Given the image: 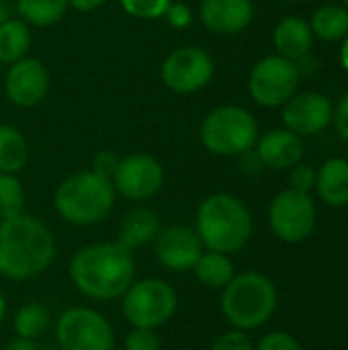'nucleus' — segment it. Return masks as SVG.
<instances>
[{"label": "nucleus", "mask_w": 348, "mask_h": 350, "mask_svg": "<svg viewBox=\"0 0 348 350\" xmlns=\"http://www.w3.org/2000/svg\"><path fill=\"white\" fill-rule=\"evenodd\" d=\"M316 193L328 207L348 205V160L330 158L316 172Z\"/></svg>", "instance_id": "nucleus-20"}, {"label": "nucleus", "mask_w": 348, "mask_h": 350, "mask_svg": "<svg viewBox=\"0 0 348 350\" xmlns=\"http://www.w3.org/2000/svg\"><path fill=\"white\" fill-rule=\"evenodd\" d=\"M31 47V29L23 18H8L0 25V64H14L27 57Z\"/></svg>", "instance_id": "nucleus-22"}, {"label": "nucleus", "mask_w": 348, "mask_h": 350, "mask_svg": "<svg viewBox=\"0 0 348 350\" xmlns=\"http://www.w3.org/2000/svg\"><path fill=\"white\" fill-rule=\"evenodd\" d=\"M154 250L160 267L170 273L193 271V267L205 252L197 232L187 226H168L160 230L154 240Z\"/></svg>", "instance_id": "nucleus-14"}, {"label": "nucleus", "mask_w": 348, "mask_h": 350, "mask_svg": "<svg viewBox=\"0 0 348 350\" xmlns=\"http://www.w3.org/2000/svg\"><path fill=\"white\" fill-rule=\"evenodd\" d=\"M345 4H347V10H348V0H345Z\"/></svg>", "instance_id": "nucleus-41"}, {"label": "nucleus", "mask_w": 348, "mask_h": 350, "mask_svg": "<svg viewBox=\"0 0 348 350\" xmlns=\"http://www.w3.org/2000/svg\"><path fill=\"white\" fill-rule=\"evenodd\" d=\"M121 299L123 318L131 324V328L158 330L172 320L178 308L176 291L170 283L158 277L133 281Z\"/></svg>", "instance_id": "nucleus-7"}, {"label": "nucleus", "mask_w": 348, "mask_h": 350, "mask_svg": "<svg viewBox=\"0 0 348 350\" xmlns=\"http://www.w3.org/2000/svg\"><path fill=\"white\" fill-rule=\"evenodd\" d=\"M117 164H119V156L115 152H109V150H103L94 156L92 160V166L90 170H94L96 174L105 176V178H113L115 170H117Z\"/></svg>", "instance_id": "nucleus-34"}, {"label": "nucleus", "mask_w": 348, "mask_h": 350, "mask_svg": "<svg viewBox=\"0 0 348 350\" xmlns=\"http://www.w3.org/2000/svg\"><path fill=\"white\" fill-rule=\"evenodd\" d=\"M273 43L277 49V55L285 59H302L310 53L314 43V33L310 23H306L299 16H285L277 23L273 31Z\"/></svg>", "instance_id": "nucleus-18"}, {"label": "nucleus", "mask_w": 348, "mask_h": 350, "mask_svg": "<svg viewBox=\"0 0 348 350\" xmlns=\"http://www.w3.org/2000/svg\"><path fill=\"white\" fill-rule=\"evenodd\" d=\"M8 18H10V8H8L6 0H0V25L6 23Z\"/></svg>", "instance_id": "nucleus-38"}, {"label": "nucleus", "mask_w": 348, "mask_h": 350, "mask_svg": "<svg viewBox=\"0 0 348 350\" xmlns=\"http://www.w3.org/2000/svg\"><path fill=\"white\" fill-rule=\"evenodd\" d=\"M4 316H6V297L0 291V324L4 322Z\"/></svg>", "instance_id": "nucleus-40"}, {"label": "nucleus", "mask_w": 348, "mask_h": 350, "mask_svg": "<svg viewBox=\"0 0 348 350\" xmlns=\"http://www.w3.org/2000/svg\"><path fill=\"white\" fill-rule=\"evenodd\" d=\"M254 350H302V345L293 334L285 330H273L258 340Z\"/></svg>", "instance_id": "nucleus-30"}, {"label": "nucleus", "mask_w": 348, "mask_h": 350, "mask_svg": "<svg viewBox=\"0 0 348 350\" xmlns=\"http://www.w3.org/2000/svg\"><path fill=\"white\" fill-rule=\"evenodd\" d=\"M211 350H254V345L250 340V336L244 330H228L224 332L215 342Z\"/></svg>", "instance_id": "nucleus-32"}, {"label": "nucleus", "mask_w": 348, "mask_h": 350, "mask_svg": "<svg viewBox=\"0 0 348 350\" xmlns=\"http://www.w3.org/2000/svg\"><path fill=\"white\" fill-rule=\"evenodd\" d=\"M306 148L299 135L289 129H271L256 139V156L263 166L273 170H289L304 160Z\"/></svg>", "instance_id": "nucleus-17"}, {"label": "nucleus", "mask_w": 348, "mask_h": 350, "mask_svg": "<svg viewBox=\"0 0 348 350\" xmlns=\"http://www.w3.org/2000/svg\"><path fill=\"white\" fill-rule=\"evenodd\" d=\"M115 197L117 191L111 178H105L94 170H80L57 185L53 207L70 226H94L111 215Z\"/></svg>", "instance_id": "nucleus-4"}, {"label": "nucleus", "mask_w": 348, "mask_h": 350, "mask_svg": "<svg viewBox=\"0 0 348 350\" xmlns=\"http://www.w3.org/2000/svg\"><path fill=\"white\" fill-rule=\"evenodd\" d=\"M312 33L322 41H338L348 35V10L336 4L318 8L312 16Z\"/></svg>", "instance_id": "nucleus-25"}, {"label": "nucleus", "mask_w": 348, "mask_h": 350, "mask_svg": "<svg viewBox=\"0 0 348 350\" xmlns=\"http://www.w3.org/2000/svg\"><path fill=\"white\" fill-rule=\"evenodd\" d=\"M318 211L310 193L285 189L269 205V226L285 244H302L316 228Z\"/></svg>", "instance_id": "nucleus-9"}, {"label": "nucleus", "mask_w": 348, "mask_h": 350, "mask_svg": "<svg viewBox=\"0 0 348 350\" xmlns=\"http://www.w3.org/2000/svg\"><path fill=\"white\" fill-rule=\"evenodd\" d=\"M49 326H51L49 312L39 301H27L25 306H21L12 320L14 334L18 338H29V340H37L45 336Z\"/></svg>", "instance_id": "nucleus-24"}, {"label": "nucleus", "mask_w": 348, "mask_h": 350, "mask_svg": "<svg viewBox=\"0 0 348 350\" xmlns=\"http://www.w3.org/2000/svg\"><path fill=\"white\" fill-rule=\"evenodd\" d=\"M289 189L293 191H302V193H310L316 187V170L310 164H295L293 168H289Z\"/></svg>", "instance_id": "nucleus-31"}, {"label": "nucleus", "mask_w": 348, "mask_h": 350, "mask_svg": "<svg viewBox=\"0 0 348 350\" xmlns=\"http://www.w3.org/2000/svg\"><path fill=\"white\" fill-rule=\"evenodd\" d=\"M195 232L203 248L236 254L252 238V215L246 203L230 193H215L201 201Z\"/></svg>", "instance_id": "nucleus-3"}, {"label": "nucleus", "mask_w": 348, "mask_h": 350, "mask_svg": "<svg viewBox=\"0 0 348 350\" xmlns=\"http://www.w3.org/2000/svg\"><path fill=\"white\" fill-rule=\"evenodd\" d=\"M334 123H336V131L343 137V142L348 144V92L343 96L336 113H334Z\"/></svg>", "instance_id": "nucleus-35"}, {"label": "nucleus", "mask_w": 348, "mask_h": 350, "mask_svg": "<svg viewBox=\"0 0 348 350\" xmlns=\"http://www.w3.org/2000/svg\"><path fill=\"white\" fill-rule=\"evenodd\" d=\"M164 18H166L168 25L174 27V29H187V27L193 23V10H191L189 4H185V2H174V0H172V2L168 4L166 12H164Z\"/></svg>", "instance_id": "nucleus-33"}, {"label": "nucleus", "mask_w": 348, "mask_h": 350, "mask_svg": "<svg viewBox=\"0 0 348 350\" xmlns=\"http://www.w3.org/2000/svg\"><path fill=\"white\" fill-rule=\"evenodd\" d=\"M115 191L129 201H148L164 185V168L150 154H129L119 158L111 178Z\"/></svg>", "instance_id": "nucleus-12"}, {"label": "nucleus", "mask_w": 348, "mask_h": 350, "mask_svg": "<svg viewBox=\"0 0 348 350\" xmlns=\"http://www.w3.org/2000/svg\"><path fill=\"white\" fill-rule=\"evenodd\" d=\"M222 314L236 330H256L265 326L279 306V291L271 277L258 271L236 275L222 289Z\"/></svg>", "instance_id": "nucleus-5"}, {"label": "nucleus", "mask_w": 348, "mask_h": 350, "mask_svg": "<svg viewBox=\"0 0 348 350\" xmlns=\"http://www.w3.org/2000/svg\"><path fill=\"white\" fill-rule=\"evenodd\" d=\"M107 0H68V4L80 12H90V10H96L105 4Z\"/></svg>", "instance_id": "nucleus-36"}, {"label": "nucleus", "mask_w": 348, "mask_h": 350, "mask_svg": "<svg viewBox=\"0 0 348 350\" xmlns=\"http://www.w3.org/2000/svg\"><path fill=\"white\" fill-rule=\"evenodd\" d=\"M25 207V189L16 174L0 172V219L14 217L23 213Z\"/></svg>", "instance_id": "nucleus-27"}, {"label": "nucleus", "mask_w": 348, "mask_h": 350, "mask_svg": "<svg viewBox=\"0 0 348 350\" xmlns=\"http://www.w3.org/2000/svg\"><path fill=\"white\" fill-rule=\"evenodd\" d=\"M72 285L88 299L115 301L135 281V260L131 250L115 242L88 244L70 260Z\"/></svg>", "instance_id": "nucleus-1"}, {"label": "nucleus", "mask_w": 348, "mask_h": 350, "mask_svg": "<svg viewBox=\"0 0 348 350\" xmlns=\"http://www.w3.org/2000/svg\"><path fill=\"white\" fill-rule=\"evenodd\" d=\"M162 226H160V217L156 211H152L150 207H135L123 217L119 234H117V242L133 252L135 248H142L154 242Z\"/></svg>", "instance_id": "nucleus-19"}, {"label": "nucleus", "mask_w": 348, "mask_h": 350, "mask_svg": "<svg viewBox=\"0 0 348 350\" xmlns=\"http://www.w3.org/2000/svg\"><path fill=\"white\" fill-rule=\"evenodd\" d=\"M193 273L203 287L211 291H222L236 277V267L230 254L205 250L197 260V265L193 267Z\"/></svg>", "instance_id": "nucleus-21"}, {"label": "nucleus", "mask_w": 348, "mask_h": 350, "mask_svg": "<svg viewBox=\"0 0 348 350\" xmlns=\"http://www.w3.org/2000/svg\"><path fill=\"white\" fill-rule=\"evenodd\" d=\"M55 236L37 217L18 213L0 219V275L29 281L43 275L55 260Z\"/></svg>", "instance_id": "nucleus-2"}, {"label": "nucleus", "mask_w": 348, "mask_h": 350, "mask_svg": "<svg viewBox=\"0 0 348 350\" xmlns=\"http://www.w3.org/2000/svg\"><path fill=\"white\" fill-rule=\"evenodd\" d=\"M299 68L281 55H267L254 64L248 76V92L260 107H283L299 86Z\"/></svg>", "instance_id": "nucleus-10"}, {"label": "nucleus", "mask_w": 348, "mask_h": 350, "mask_svg": "<svg viewBox=\"0 0 348 350\" xmlns=\"http://www.w3.org/2000/svg\"><path fill=\"white\" fill-rule=\"evenodd\" d=\"M29 160V144L25 135L6 123H0V172L16 174Z\"/></svg>", "instance_id": "nucleus-23"}, {"label": "nucleus", "mask_w": 348, "mask_h": 350, "mask_svg": "<svg viewBox=\"0 0 348 350\" xmlns=\"http://www.w3.org/2000/svg\"><path fill=\"white\" fill-rule=\"evenodd\" d=\"M215 74L213 57L197 45H180L172 49L160 68L164 86L178 94L203 90Z\"/></svg>", "instance_id": "nucleus-11"}, {"label": "nucleus", "mask_w": 348, "mask_h": 350, "mask_svg": "<svg viewBox=\"0 0 348 350\" xmlns=\"http://www.w3.org/2000/svg\"><path fill=\"white\" fill-rule=\"evenodd\" d=\"M170 2L172 0H121V6L133 18L156 21L164 16Z\"/></svg>", "instance_id": "nucleus-28"}, {"label": "nucleus", "mask_w": 348, "mask_h": 350, "mask_svg": "<svg viewBox=\"0 0 348 350\" xmlns=\"http://www.w3.org/2000/svg\"><path fill=\"white\" fill-rule=\"evenodd\" d=\"M49 90V72L37 57H23L10 64L4 78L6 98L21 107L31 109L37 107Z\"/></svg>", "instance_id": "nucleus-13"}, {"label": "nucleus", "mask_w": 348, "mask_h": 350, "mask_svg": "<svg viewBox=\"0 0 348 350\" xmlns=\"http://www.w3.org/2000/svg\"><path fill=\"white\" fill-rule=\"evenodd\" d=\"M340 62L345 66V70L348 72V35L345 37V43H343V49H340Z\"/></svg>", "instance_id": "nucleus-39"}, {"label": "nucleus", "mask_w": 348, "mask_h": 350, "mask_svg": "<svg viewBox=\"0 0 348 350\" xmlns=\"http://www.w3.org/2000/svg\"><path fill=\"white\" fill-rule=\"evenodd\" d=\"M281 119L285 129L295 135H316L330 125L334 119V109L328 96L320 92H302L293 94L285 105Z\"/></svg>", "instance_id": "nucleus-15"}, {"label": "nucleus", "mask_w": 348, "mask_h": 350, "mask_svg": "<svg viewBox=\"0 0 348 350\" xmlns=\"http://www.w3.org/2000/svg\"><path fill=\"white\" fill-rule=\"evenodd\" d=\"M125 350H162V340L156 330L133 328L125 336Z\"/></svg>", "instance_id": "nucleus-29"}, {"label": "nucleus", "mask_w": 348, "mask_h": 350, "mask_svg": "<svg viewBox=\"0 0 348 350\" xmlns=\"http://www.w3.org/2000/svg\"><path fill=\"white\" fill-rule=\"evenodd\" d=\"M55 338L62 350H115L111 322L92 308H70L55 322Z\"/></svg>", "instance_id": "nucleus-8"}, {"label": "nucleus", "mask_w": 348, "mask_h": 350, "mask_svg": "<svg viewBox=\"0 0 348 350\" xmlns=\"http://www.w3.org/2000/svg\"><path fill=\"white\" fill-rule=\"evenodd\" d=\"M199 139L215 156H242L256 146L258 123L250 111L238 105H224L207 113Z\"/></svg>", "instance_id": "nucleus-6"}, {"label": "nucleus", "mask_w": 348, "mask_h": 350, "mask_svg": "<svg viewBox=\"0 0 348 350\" xmlns=\"http://www.w3.org/2000/svg\"><path fill=\"white\" fill-rule=\"evenodd\" d=\"M291 2H302V0H291Z\"/></svg>", "instance_id": "nucleus-42"}, {"label": "nucleus", "mask_w": 348, "mask_h": 350, "mask_svg": "<svg viewBox=\"0 0 348 350\" xmlns=\"http://www.w3.org/2000/svg\"><path fill=\"white\" fill-rule=\"evenodd\" d=\"M4 350H39L37 349V345H35V340H29V338H14V340H10L8 342V347Z\"/></svg>", "instance_id": "nucleus-37"}, {"label": "nucleus", "mask_w": 348, "mask_h": 350, "mask_svg": "<svg viewBox=\"0 0 348 350\" xmlns=\"http://www.w3.org/2000/svg\"><path fill=\"white\" fill-rule=\"evenodd\" d=\"M254 16L252 0H201L199 18L205 29L217 35L244 31Z\"/></svg>", "instance_id": "nucleus-16"}, {"label": "nucleus", "mask_w": 348, "mask_h": 350, "mask_svg": "<svg viewBox=\"0 0 348 350\" xmlns=\"http://www.w3.org/2000/svg\"><path fill=\"white\" fill-rule=\"evenodd\" d=\"M68 0H16V12L27 25L49 27L66 16Z\"/></svg>", "instance_id": "nucleus-26"}]
</instances>
